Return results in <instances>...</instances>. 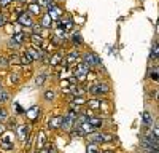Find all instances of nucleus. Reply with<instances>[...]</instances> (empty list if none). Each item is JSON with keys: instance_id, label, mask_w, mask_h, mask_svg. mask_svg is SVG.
Segmentation results:
<instances>
[{"instance_id": "1", "label": "nucleus", "mask_w": 159, "mask_h": 153, "mask_svg": "<svg viewBox=\"0 0 159 153\" xmlns=\"http://www.w3.org/2000/svg\"><path fill=\"white\" fill-rule=\"evenodd\" d=\"M88 73H89V67L86 66L84 62L76 64V69H75V76H76V80L84 81V80H86V76H88Z\"/></svg>"}, {"instance_id": "2", "label": "nucleus", "mask_w": 159, "mask_h": 153, "mask_svg": "<svg viewBox=\"0 0 159 153\" xmlns=\"http://www.w3.org/2000/svg\"><path fill=\"white\" fill-rule=\"evenodd\" d=\"M83 62L86 64L88 67H92V66H99L100 59H99L96 54H92V53H84V54H83Z\"/></svg>"}, {"instance_id": "3", "label": "nucleus", "mask_w": 159, "mask_h": 153, "mask_svg": "<svg viewBox=\"0 0 159 153\" xmlns=\"http://www.w3.org/2000/svg\"><path fill=\"white\" fill-rule=\"evenodd\" d=\"M18 13H19V15H18V22L21 24V26H27V27H32V18H30V15H29V13H22V11H19L18 10Z\"/></svg>"}, {"instance_id": "4", "label": "nucleus", "mask_w": 159, "mask_h": 153, "mask_svg": "<svg viewBox=\"0 0 159 153\" xmlns=\"http://www.w3.org/2000/svg\"><path fill=\"white\" fill-rule=\"evenodd\" d=\"M25 54H27V58L30 61H35V59H43V53L42 51H38L35 46H29L27 51H25Z\"/></svg>"}, {"instance_id": "5", "label": "nucleus", "mask_w": 159, "mask_h": 153, "mask_svg": "<svg viewBox=\"0 0 159 153\" xmlns=\"http://www.w3.org/2000/svg\"><path fill=\"white\" fill-rule=\"evenodd\" d=\"M92 132H94V128H92L88 121H83L81 123V126H80V134H92Z\"/></svg>"}, {"instance_id": "6", "label": "nucleus", "mask_w": 159, "mask_h": 153, "mask_svg": "<svg viewBox=\"0 0 159 153\" xmlns=\"http://www.w3.org/2000/svg\"><path fill=\"white\" fill-rule=\"evenodd\" d=\"M72 126H73V118H70L69 115H67V117H62V123H61L62 129L69 131V129H72Z\"/></svg>"}, {"instance_id": "7", "label": "nucleus", "mask_w": 159, "mask_h": 153, "mask_svg": "<svg viewBox=\"0 0 159 153\" xmlns=\"http://www.w3.org/2000/svg\"><path fill=\"white\" fill-rule=\"evenodd\" d=\"M61 123H62V117H57V115H54V117L49 120L48 126L51 128V129H57V128H61Z\"/></svg>"}, {"instance_id": "8", "label": "nucleus", "mask_w": 159, "mask_h": 153, "mask_svg": "<svg viewBox=\"0 0 159 153\" xmlns=\"http://www.w3.org/2000/svg\"><path fill=\"white\" fill-rule=\"evenodd\" d=\"M38 113H40V107L38 105H34L32 109H29L27 112H25V115H27L29 120H37L38 118Z\"/></svg>"}, {"instance_id": "9", "label": "nucleus", "mask_w": 159, "mask_h": 153, "mask_svg": "<svg viewBox=\"0 0 159 153\" xmlns=\"http://www.w3.org/2000/svg\"><path fill=\"white\" fill-rule=\"evenodd\" d=\"M30 40H32V43H34L35 46H38V48L45 46V40H43V38L40 37L38 34H32V35H30Z\"/></svg>"}, {"instance_id": "10", "label": "nucleus", "mask_w": 159, "mask_h": 153, "mask_svg": "<svg viewBox=\"0 0 159 153\" xmlns=\"http://www.w3.org/2000/svg\"><path fill=\"white\" fill-rule=\"evenodd\" d=\"M7 59H8V64H11V66H19V64H21L19 54H10Z\"/></svg>"}, {"instance_id": "11", "label": "nucleus", "mask_w": 159, "mask_h": 153, "mask_svg": "<svg viewBox=\"0 0 159 153\" xmlns=\"http://www.w3.org/2000/svg\"><path fill=\"white\" fill-rule=\"evenodd\" d=\"M86 102H88V105H89L91 110H97V109H100V102H102V100H99V99H91V100H86Z\"/></svg>"}, {"instance_id": "12", "label": "nucleus", "mask_w": 159, "mask_h": 153, "mask_svg": "<svg viewBox=\"0 0 159 153\" xmlns=\"http://www.w3.org/2000/svg\"><path fill=\"white\" fill-rule=\"evenodd\" d=\"M48 15L51 16V19H52V18H61V16H62V10H61V8H56V7H52V8L49 10Z\"/></svg>"}, {"instance_id": "13", "label": "nucleus", "mask_w": 159, "mask_h": 153, "mask_svg": "<svg viewBox=\"0 0 159 153\" xmlns=\"http://www.w3.org/2000/svg\"><path fill=\"white\" fill-rule=\"evenodd\" d=\"M86 121H88L92 128H97V126L102 124V120H100V118H96V117H89V118H86Z\"/></svg>"}, {"instance_id": "14", "label": "nucleus", "mask_w": 159, "mask_h": 153, "mask_svg": "<svg viewBox=\"0 0 159 153\" xmlns=\"http://www.w3.org/2000/svg\"><path fill=\"white\" fill-rule=\"evenodd\" d=\"M45 81H46V75H45V73H40L37 78H35V85H37V86H43Z\"/></svg>"}, {"instance_id": "15", "label": "nucleus", "mask_w": 159, "mask_h": 153, "mask_svg": "<svg viewBox=\"0 0 159 153\" xmlns=\"http://www.w3.org/2000/svg\"><path fill=\"white\" fill-rule=\"evenodd\" d=\"M62 62V58H61V54H54L51 59H49V64L51 66H59V64Z\"/></svg>"}, {"instance_id": "16", "label": "nucleus", "mask_w": 159, "mask_h": 153, "mask_svg": "<svg viewBox=\"0 0 159 153\" xmlns=\"http://www.w3.org/2000/svg\"><path fill=\"white\" fill-rule=\"evenodd\" d=\"M25 134H27V126H24V124L18 126V136H19V139H24Z\"/></svg>"}, {"instance_id": "17", "label": "nucleus", "mask_w": 159, "mask_h": 153, "mask_svg": "<svg viewBox=\"0 0 159 153\" xmlns=\"http://www.w3.org/2000/svg\"><path fill=\"white\" fill-rule=\"evenodd\" d=\"M97 142H102V134H94L89 137V144H97Z\"/></svg>"}, {"instance_id": "18", "label": "nucleus", "mask_w": 159, "mask_h": 153, "mask_svg": "<svg viewBox=\"0 0 159 153\" xmlns=\"http://www.w3.org/2000/svg\"><path fill=\"white\" fill-rule=\"evenodd\" d=\"M78 58H80V54L76 53V51H73V53L69 54V58H67V64H75L78 61Z\"/></svg>"}, {"instance_id": "19", "label": "nucleus", "mask_w": 159, "mask_h": 153, "mask_svg": "<svg viewBox=\"0 0 159 153\" xmlns=\"http://www.w3.org/2000/svg\"><path fill=\"white\" fill-rule=\"evenodd\" d=\"M0 145H2V148H5V150H11L13 148V144L10 142V139H3L2 142H0Z\"/></svg>"}, {"instance_id": "20", "label": "nucleus", "mask_w": 159, "mask_h": 153, "mask_svg": "<svg viewBox=\"0 0 159 153\" xmlns=\"http://www.w3.org/2000/svg\"><path fill=\"white\" fill-rule=\"evenodd\" d=\"M46 144V136L45 132H40V139H38V148H43Z\"/></svg>"}, {"instance_id": "21", "label": "nucleus", "mask_w": 159, "mask_h": 153, "mask_svg": "<svg viewBox=\"0 0 159 153\" xmlns=\"http://www.w3.org/2000/svg\"><path fill=\"white\" fill-rule=\"evenodd\" d=\"M73 104H75V105H83V104H86V99H84L83 96H75Z\"/></svg>"}, {"instance_id": "22", "label": "nucleus", "mask_w": 159, "mask_h": 153, "mask_svg": "<svg viewBox=\"0 0 159 153\" xmlns=\"http://www.w3.org/2000/svg\"><path fill=\"white\" fill-rule=\"evenodd\" d=\"M97 86H99V91H100V94H105V93H108V91H110L107 83H97Z\"/></svg>"}, {"instance_id": "23", "label": "nucleus", "mask_w": 159, "mask_h": 153, "mask_svg": "<svg viewBox=\"0 0 159 153\" xmlns=\"http://www.w3.org/2000/svg\"><path fill=\"white\" fill-rule=\"evenodd\" d=\"M10 99V94H8V91H0V104H3V102H7Z\"/></svg>"}, {"instance_id": "24", "label": "nucleus", "mask_w": 159, "mask_h": 153, "mask_svg": "<svg viewBox=\"0 0 159 153\" xmlns=\"http://www.w3.org/2000/svg\"><path fill=\"white\" fill-rule=\"evenodd\" d=\"M42 24H43V27H49V24H51V16L48 15V13H46V15L43 16V19H42Z\"/></svg>"}, {"instance_id": "25", "label": "nucleus", "mask_w": 159, "mask_h": 153, "mask_svg": "<svg viewBox=\"0 0 159 153\" xmlns=\"http://www.w3.org/2000/svg\"><path fill=\"white\" fill-rule=\"evenodd\" d=\"M56 97V94H54V91H52V89H48V91H45V99L46 100H52Z\"/></svg>"}, {"instance_id": "26", "label": "nucleus", "mask_w": 159, "mask_h": 153, "mask_svg": "<svg viewBox=\"0 0 159 153\" xmlns=\"http://www.w3.org/2000/svg\"><path fill=\"white\" fill-rule=\"evenodd\" d=\"M19 59H21V64H22V66H29V64L32 62V61L27 58V54H21V56H19Z\"/></svg>"}, {"instance_id": "27", "label": "nucleus", "mask_w": 159, "mask_h": 153, "mask_svg": "<svg viewBox=\"0 0 159 153\" xmlns=\"http://www.w3.org/2000/svg\"><path fill=\"white\" fill-rule=\"evenodd\" d=\"M29 11H32L34 15H38V13H40V7L37 3H30L29 5Z\"/></svg>"}, {"instance_id": "28", "label": "nucleus", "mask_w": 159, "mask_h": 153, "mask_svg": "<svg viewBox=\"0 0 159 153\" xmlns=\"http://www.w3.org/2000/svg\"><path fill=\"white\" fill-rule=\"evenodd\" d=\"M157 54H159V46H157V43H154L153 45V51H151V58L157 59Z\"/></svg>"}, {"instance_id": "29", "label": "nucleus", "mask_w": 159, "mask_h": 153, "mask_svg": "<svg viewBox=\"0 0 159 153\" xmlns=\"http://www.w3.org/2000/svg\"><path fill=\"white\" fill-rule=\"evenodd\" d=\"M7 120H8V113H7V110L0 109V123H3V121H7Z\"/></svg>"}, {"instance_id": "30", "label": "nucleus", "mask_w": 159, "mask_h": 153, "mask_svg": "<svg viewBox=\"0 0 159 153\" xmlns=\"http://www.w3.org/2000/svg\"><path fill=\"white\" fill-rule=\"evenodd\" d=\"M89 93H91L92 96H99V94H100L99 86H97V85H92V86H91V89H89Z\"/></svg>"}, {"instance_id": "31", "label": "nucleus", "mask_w": 159, "mask_h": 153, "mask_svg": "<svg viewBox=\"0 0 159 153\" xmlns=\"http://www.w3.org/2000/svg\"><path fill=\"white\" fill-rule=\"evenodd\" d=\"M143 123L147 124V126L151 124V117H150V113H148V112H145V113H143Z\"/></svg>"}, {"instance_id": "32", "label": "nucleus", "mask_w": 159, "mask_h": 153, "mask_svg": "<svg viewBox=\"0 0 159 153\" xmlns=\"http://www.w3.org/2000/svg\"><path fill=\"white\" fill-rule=\"evenodd\" d=\"M72 42L75 43V45H81L83 43V38H81V35H73V38H72Z\"/></svg>"}, {"instance_id": "33", "label": "nucleus", "mask_w": 159, "mask_h": 153, "mask_svg": "<svg viewBox=\"0 0 159 153\" xmlns=\"http://www.w3.org/2000/svg\"><path fill=\"white\" fill-rule=\"evenodd\" d=\"M113 139H115V136H111V134H102V142H111Z\"/></svg>"}, {"instance_id": "34", "label": "nucleus", "mask_w": 159, "mask_h": 153, "mask_svg": "<svg viewBox=\"0 0 159 153\" xmlns=\"http://www.w3.org/2000/svg\"><path fill=\"white\" fill-rule=\"evenodd\" d=\"M88 153H99L96 144H89V145H88Z\"/></svg>"}, {"instance_id": "35", "label": "nucleus", "mask_w": 159, "mask_h": 153, "mask_svg": "<svg viewBox=\"0 0 159 153\" xmlns=\"http://www.w3.org/2000/svg\"><path fill=\"white\" fill-rule=\"evenodd\" d=\"M11 83H13V85H18V83H19V75H18V73H13V75H11Z\"/></svg>"}, {"instance_id": "36", "label": "nucleus", "mask_w": 159, "mask_h": 153, "mask_svg": "<svg viewBox=\"0 0 159 153\" xmlns=\"http://www.w3.org/2000/svg\"><path fill=\"white\" fill-rule=\"evenodd\" d=\"M0 66H2V67L8 66V59H7V56H0Z\"/></svg>"}, {"instance_id": "37", "label": "nucleus", "mask_w": 159, "mask_h": 153, "mask_svg": "<svg viewBox=\"0 0 159 153\" xmlns=\"http://www.w3.org/2000/svg\"><path fill=\"white\" fill-rule=\"evenodd\" d=\"M150 76H151V80H154V81H157V78H159V75H157V72H156V70H153Z\"/></svg>"}, {"instance_id": "38", "label": "nucleus", "mask_w": 159, "mask_h": 153, "mask_svg": "<svg viewBox=\"0 0 159 153\" xmlns=\"http://www.w3.org/2000/svg\"><path fill=\"white\" fill-rule=\"evenodd\" d=\"M10 3H11V0H0V5H3V7H7Z\"/></svg>"}, {"instance_id": "39", "label": "nucleus", "mask_w": 159, "mask_h": 153, "mask_svg": "<svg viewBox=\"0 0 159 153\" xmlns=\"http://www.w3.org/2000/svg\"><path fill=\"white\" fill-rule=\"evenodd\" d=\"M5 24V18L2 16V15H0V27H2V26Z\"/></svg>"}, {"instance_id": "40", "label": "nucleus", "mask_w": 159, "mask_h": 153, "mask_svg": "<svg viewBox=\"0 0 159 153\" xmlns=\"http://www.w3.org/2000/svg\"><path fill=\"white\" fill-rule=\"evenodd\" d=\"M3 131H5V128H3L2 123H0V134H3Z\"/></svg>"}, {"instance_id": "41", "label": "nucleus", "mask_w": 159, "mask_h": 153, "mask_svg": "<svg viewBox=\"0 0 159 153\" xmlns=\"http://www.w3.org/2000/svg\"><path fill=\"white\" fill-rule=\"evenodd\" d=\"M145 153H157V151H145Z\"/></svg>"}, {"instance_id": "42", "label": "nucleus", "mask_w": 159, "mask_h": 153, "mask_svg": "<svg viewBox=\"0 0 159 153\" xmlns=\"http://www.w3.org/2000/svg\"><path fill=\"white\" fill-rule=\"evenodd\" d=\"M0 91H2V83H0Z\"/></svg>"}, {"instance_id": "43", "label": "nucleus", "mask_w": 159, "mask_h": 153, "mask_svg": "<svg viewBox=\"0 0 159 153\" xmlns=\"http://www.w3.org/2000/svg\"><path fill=\"white\" fill-rule=\"evenodd\" d=\"M103 153H113V151H103Z\"/></svg>"}, {"instance_id": "44", "label": "nucleus", "mask_w": 159, "mask_h": 153, "mask_svg": "<svg viewBox=\"0 0 159 153\" xmlns=\"http://www.w3.org/2000/svg\"><path fill=\"white\" fill-rule=\"evenodd\" d=\"M22 2H27V0H22Z\"/></svg>"}]
</instances>
